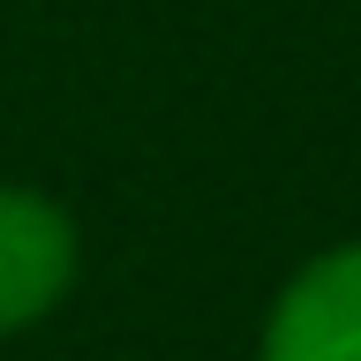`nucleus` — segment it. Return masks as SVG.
<instances>
[{
	"mask_svg": "<svg viewBox=\"0 0 361 361\" xmlns=\"http://www.w3.org/2000/svg\"><path fill=\"white\" fill-rule=\"evenodd\" d=\"M256 361H361V241L324 248L286 279Z\"/></svg>",
	"mask_w": 361,
	"mask_h": 361,
	"instance_id": "1",
	"label": "nucleus"
},
{
	"mask_svg": "<svg viewBox=\"0 0 361 361\" xmlns=\"http://www.w3.org/2000/svg\"><path fill=\"white\" fill-rule=\"evenodd\" d=\"M75 286V219L38 188L0 180V338L30 331Z\"/></svg>",
	"mask_w": 361,
	"mask_h": 361,
	"instance_id": "2",
	"label": "nucleus"
}]
</instances>
